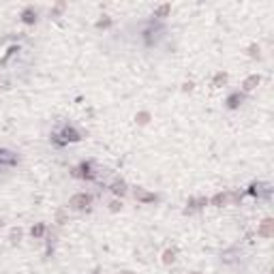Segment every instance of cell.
Masks as SVG:
<instances>
[{
    "label": "cell",
    "instance_id": "6da1fadb",
    "mask_svg": "<svg viewBox=\"0 0 274 274\" xmlns=\"http://www.w3.org/2000/svg\"><path fill=\"white\" fill-rule=\"evenodd\" d=\"M34 17H37V13H32V11H26V13H24V19H26V21H32Z\"/></svg>",
    "mask_w": 274,
    "mask_h": 274
}]
</instances>
